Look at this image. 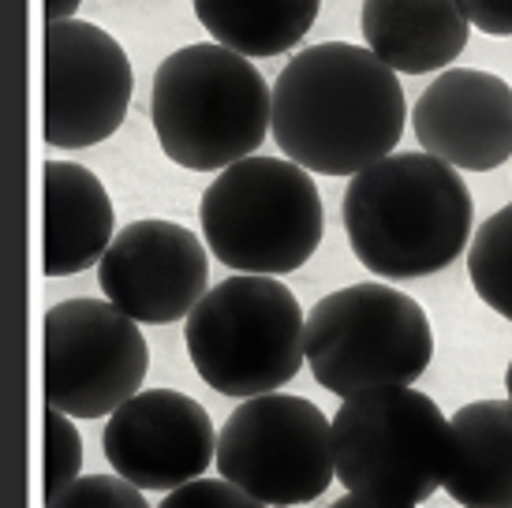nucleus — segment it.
<instances>
[{"instance_id":"obj_6","label":"nucleus","mask_w":512,"mask_h":508,"mask_svg":"<svg viewBox=\"0 0 512 508\" xmlns=\"http://www.w3.org/2000/svg\"><path fill=\"white\" fill-rule=\"evenodd\" d=\"M430 359L427 311L393 284H348L307 314V367L333 396L404 389L427 374Z\"/></svg>"},{"instance_id":"obj_16","label":"nucleus","mask_w":512,"mask_h":508,"mask_svg":"<svg viewBox=\"0 0 512 508\" xmlns=\"http://www.w3.org/2000/svg\"><path fill=\"white\" fill-rule=\"evenodd\" d=\"M445 490L464 508H512V400H475L453 415Z\"/></svg>"},{"instance_id":"obj_1","label":"nucleus","mask_w":512,"mask_h":508,"mask_svg":"<svg viewBox=\"0 0 512 508\" xmlns=\"http://www.w3.org/2000/svg\"><path fill=\"white\" fill-rule=\"evenodd\" d=\"M397 71L367 45L322 42L288 60L273 83V139L288 161L318 176H359L404 135Z\"/></svg>"},{"instance_id":"obj_8","label":"nucleus","mask_w":512,"mask_h":508,"mask_svg":"<svg viewBox=\"0 0 512 508\" xmlns=\"http://www.w3.org/2000/svg\"><path fill=\"white\" fill-rule=\"evenodd\" d=\"M217 471L262 505H307L337 475L333 419L303 396H251L217 434Z\"/></svg>"},{"instance_id":"obj_5","label":"nucleus","mask_w":512,"mask_h":508,"mask_svg":"<svg viewBox=\"0 0 512 508\" xmlns=\"http://www.w3.org/2000/svg\"><path fill=\"white\" fill-rule=\"evenodd\" d=\"M187 355L214 393L266 396L296 378L307 359V318L277 277L236 273L210 288L184 329Z\"/></svg>"},{"instance_id":"obj_23","label":"nucleus","mask_w":512,"mask_h":508,"mask_svg":"<svg viewBox=\"0 0 512 508\" xmlns=\"http://www.w3.org/2000/svg\"><path fill=\"white\" fill-rule=\"evenodd\" d=\"M329 508H415V505H400V501H382V497L348 494V497H341V501H333Z\"/></svg>"},{"instance_id":"obj_25","label":"nucleus","mask_w":512,"mask_h":508,"mask_svg":"<svg viewBox=\"0 0 512 508\" xmlns=\"http://www.w3.org/2000/svg\"><path fill=\"white\" fill-rule=\"evenodd\" d=\"M505 393H509V400H512V359H509V370H505Z\"/></svg>"},{"instance_id":"obj_18","label":"nucleus","mask_w":512,"mask_h":508,"mask_svg":"<svg viewBox=\"0 0 512 508\" xmlns=\"http://www.w3.org/2000/svg\"><path fill=\"white\" fill-rule=\"evenodd\" d=\"M468 277L475 296L512 322V202L479 225L468 247Z\"/></svg>"},{"instance_id":"obj_19","label":"nucleus","mask_w":512,"mask_h":508,"mask_svg":"<svg viewBox=\"0 0 512 508\" xmlns=\"http://www.w3.org/2000/svg\"><path fill=\"white\" fill-rule=\"evenodd\" d=\"M83 434L75 430L72 415L49 408L45 411V501L60 497L83 475Z\"/></svg>"},{"instance_id":"obj_17","label":"nucleus","mask_w":512,"mask_h":508,"mask_svg":"<svg viewBox=\"0 0 512 508\" xmlns=\"http://www.w3.org/2000/svg\"><path fill=\"white\" fill-rule=\"evenodd\" d=\"M195 19L217 45L247 60L296 49L318 19L322 0H191Z\"/></svg>"},{"instance_id":"obj_14","label":"nucleus","mask_w":512,"mask_h":508,"mask_svg":"<svg viewBox=\"0 0 512 508\" xmlns=\"http://www.w3.org/2000/svg\"><path fill=\"white\" fill-rule=\"evenodd\" d=\"M45 277H75L98 266L113 236V198L79 161H45Z\"/></svg>"},{"instance_id":"obj_10","label":"nucleus","mask_w":512,"mask_h":508,"mask_svg":"<svg viewBox=\"0 0 512 508\" xmlns=\"http://www.w3.org/2000/svg\"><path fill=\"white\" fill-rule=\"evenodd\" d=\"M135 75L124 45L86 19L45 27V124L53 150L113 139L131 109Z\"/></svg>"},{"instance_id":"obj_21","label":"nucleus","mask_w":512,"mask_h":508,"mask_svg":"<svg viewBox=\"0 0 512 508\" xmlns=\"http://www.w3.org/2000/svg\"><path fill=\"white\" fill-rule=\"evenodd\" d=\"M157 508H270L255 501L251 494H243L240 486L232 482H217V479H199V482H187L180 490H172L165 501Z\"/></svg>"},{"instance_id":"obj_11","label":"nucleus","mask_w":512,"mask_h":508,"mask_svg":"<svg viewBox=\"0 0 512 508\" xmlns=\"http://www.w3.org/2000/svg\"><path fill=\"white\" fill-rule=\"evenodd\" d=\"M98 284L131 322H180L210 292L206 240L176 221H131L98 262Z\"/></svg>"},{"instance_id":"obj_9","label":"nucleus","mask_w":512,"mask_h":508,"mask_svg":"<svg viewBox=\"0 0 512 508\" xmlns=\"http://www.w3.org/2000/svg\"><path fill=\"white\" fill-rule=\"evenodd\" d=\"M150 348L113 303L64 299L45 314V400L72 419L113 415L139 396Z\"/></svg>"},{"instance_id":"obj_13","label":"nucleus","mask_w":512,"mask_h":508,"mask_svg":"<svg viewBox=\"0 0 512 508\" xmlns=\"http://www.w3.org/2000/svg\"><path fill=\"white\" fill-rule=\"evenodd\" d=\"M423 154L456 172H490L512 157V86L494 71L449 68L412 109Z\"/></svg>"},{"instance_id":"obj_7","label":"nucleus","mask_w":512,"mask_h":508,"mask_svg":"<svg viewBox=\"0 0 512 508\" xmlns=\"http://www.w3.org/2000/svg\"><path fill=\"white\" fill-rule=\"evenodd\" d=\"M337 479L348 494L423 505L445 490L453 419L412 385L344 400L333 415Z\"/></svg>"},{"instance_id":"obj_24","label":"nucleus","mask_w":512,"mask_h":508,"mask_svg":"<svg viewBox=\"0 0 512 508\" xmlns=\"http://www.w3.org/2000/svg\"><path fill=\"white\" fill-rule=\"evenodd\" d=\"M83 0H45V19L49 23H64V19H75Z\"/></svg>"},{"instance_id":"obj_3","label":"nucleus","mask_w":512,"mask_h":508,"mask_svg":"<svg viewBox=\"0 0 512 508\" xmlns=\"http://www.w3.org/2000/svg\"><path fill=\"white\" fill-rule=\"evenodd\" d=\"M150 120L172 165L225 172L255 157L273 131V90L251 60L225 45H184L157 64Z\"/></svg>"},{"instance_id":"obj_22","label":"nucleus","mask_w":512,"mask_h":508,"mask_svg":"<svg viewBox=\"0 0 512 508\" xmlns=\"http://www.w3.org/2000/svg\"><path fill=\"white\" fill-rule=\"evenodd\" d=\"M471 27L490 38H512V0H460Z\"/></svg>"},{"instance_id":"obj_4","label":"nucleus","mask_w":512,"mask_h":508,"mask_svg":"<svg viewBox=\"0 0 512 508\" xmlns=\"http://www.w3.org/2000/svg\"><path fill=\"white\" fill-rule=\"evenodd\" d=\"M202 240L221 266L255 277L296 273L322 243L326 217L311 172L288 157H247L202 191Z\"/></svg>"},{"instance_id":"obj_20","label":"nucleus","mask_w":512,"mask_h":508,"mask_svg":"<svg viewBox=\"0 0 512 508\" xmlns=\"http://www.w3.org/2000/svg\"><path fill=\"white\" fill-rule=\"evenodd\" d=\"M45 508H150L139 486H131L120 475H83Z\"/></svg>"},{"instance_id":"obj_15","label":"nucleus","mask_w":512,"mask_h":508,"mask_svg":"<svg viewBox=\"0 0 512 508\" xmlns=\"http://www.w3.org/2000/svg\"><path fill=\"white\" fill-rule=\"evenodd\" d=\"M359 23L370 53L404 75L453 64L471 38L460 0H363Z\"/></svg>"},{"instance_id":"obj_2","label":"nucleus","mask_w":512,"mask_h":508,"mask_svg":"<svg viewBox=\"0 0 512 508\" xmlns=\"http://www.w3.org/2000/svg\"><path fill=\"white\" fill-rule=\"evenodd\" d=\"M468 184L430 154H389L352 176L344 232L367 273L412 281L453 266L471 247Z\"/></svg>"},{"instance_id":"obj_12","label":"nucleus","mask_w":512,"mask_h":508,"mask_svg":"<svg viewBox=\"0 0 512 508\" xmlns=\"http://www.w3.org/2000/svg\"><path fill=\"white\" fill-rule=\"evenodd\" d=\"M105 456L139 490H180L217 460V430L199 400L176 389L131 396L105 423Z\"/></svg>"}]
</instances>
